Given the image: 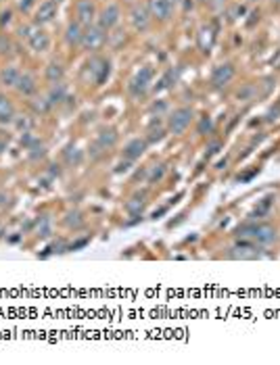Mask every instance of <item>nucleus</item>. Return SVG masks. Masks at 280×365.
<instances>
[{
  "instance_id": "f257e3e1",
  "label": "nucleus",
  "mask_w": 280,
  "mask_h": 365,
  "mask_svg": "<svg viewBox=\"0 0 280 365\" xmlns=\"http://www.w3.org/2000/svg\"><path fill=\"white\" fill-rule=\"evenodd\" d=\"M236 236H241V238H253L255 242L259 244H270V242H274L276 240V230L272 226H268V224H257V226H243L236 230Z\"/></svg>"
},
{
  "instance_id": "f03ea898",
  "label": "nucleus",
  "mask_w": 280,
  "mask_h": 365,
  "mask_svg": "<svg viewBox=\"0 0 280 365\" xmlns=\"http://www.w3.org/2000/svg\"><path fill=\"white\" fill-rule=\"evenodd\" d=\"M105 40H107V35H105V30L101 25H88V28L84 30V38H82V44L84 48L88 50H99Z\"/></svg>"
},
{
  "instance_id": "7ed1b4c3",
  "label": "nucleus",
  "mask_w": 280,
  "mask_h": 365,
  "mask_svg": "<svg viewBox=\"0 0 280 365\" xmlns=\"http://www.w3.org/2000/svg\"><path fill=\"white\" fill-rule=\"evenodd\" d=\"M153 82V69L151 67H142L138 71V73L132 77V82H130V92L134 96H140L148 90V86Z\"/></svg>"
},
{
  "instance_id": "20e7f679",
  "label": "nucleus",
  "mask_w": 280,
  "mask_h": 365,
  "mask_svg": "<svg viewBox=\"0 0 280 365\" xmlns=\"http://www.w3.org/2000/svg\"><path fill=\"white\" fill-rule=\"evenodd\" d=\"M192 119V111L190 109H178V111H174L172 113V117L168 121V126H170V132L172 133H182L186 128H188V123Z\"/></svg>"
},
{
  "instance_id": "39448f33",
  "label": "nucleus",
  "mask_w": 280,
  "mask_h": 365,
  "mask_svg": "<svg viewBox=\"0 0 280 365\" xmlns=\"http://www.w3.org/2000/svg\"><path fill=\"white\" fill-rule=\"evenodd\" d=\"M88 69L92 71V77L99 86L105 84V79L111 73V65H109V61H105V59H92L88 63Z\"/></svg>"
},
{
  "instance_id": "423d86ee",
  "label": "nucleus",
  "mask_w": 280,
  "mask_h": 365,
  "mask_svg": "<svg viewBox=\"0 0 280 365\" xmlns=\"http://www.w3.org/2000/svg\"><path fill=\"white\" fill-rule=\"evenodd\" d=\"M148 11L157 19L165 21L174 11V0H148Z\"/></svg>"
},
{
  "instance_id": "0eeeda50",
  "label": "nucleus",
  "mask_w": 280,
  "mask_h": 365,
  "mask_svg": "<svg viewBox=\"0 0 280 365\" xmlns=\"http://www.w3.org/2000/svg\"><path fill=\"white\" fill-rule=\"evenodd\" d=\"M234 77V67L230 63H224V65H217L211 73V84L215 88H222L226 84H230V79Z\"/></svg>"
},
{
  "instance_id": "6e6552de",
  "label": "nucleus",
  "mask_w": 280,
  "mask_h": 365,
  "mask_svg": "<svg viewBox=\"0 0 280 365\" xmlns=\"http://www.w3.org/2000/svg\"><path fill=\"white\" fill-rule=\"evenodd\" d=\"M151 11H148L146 6H140V4H136L134 8H132V13H130V19H132V25L138 30V32H144L148 25H151Z\"/></svg>"
},
{
  "instance_id": "1a4fd4ad",
  "label": "nucleus",
  "mask_w": 280,
  "mask_h": 365,
  "mask_svg": "<svg viewBox=\"0 0 280 365\" xmlns=\"http://www.w3.org/2000/svg\"><path fill=\"white\" fill-rule=\"evenodd\" d=\"M77 23H82V25H86V28H88V25L92 23V19H94V2L92 0H80V2H77Z\"/></svg>"
},
{
  "instance_id": "9d476101",
  "label": "nucleus",
  "mask_w": 280,
  "mask_h": 365,
  "mask_svg": "<svg viewBox=\"0 0 280 365\" xmlns=\"http://www.w3.org/2000/svg\"><path fill=\"white\" fill-rule=\"evenodd\" d=\"M28 44L32 46V50H36V52H44V50H48V46H50V38H48V33L46 32H42V30H34L32 32V35L28 38Z\"/></svg>"
},
{
  "instance_id": "9b49d317",
  "label": "nucleus",
  "mask_w": 280,
  "mask_h": 365,
  "mask_svg": "<svg viewBox=\"0 0 280 365\" xmlns=\"http://www.w3.org/2000/svg\"><path fill=\"white\" fill-rule=\"evenodd\" d=\"M117 21H119V8H117L115 4H109V6L101 13V17H99V25H101L105 32L111 30L113 25H117Z\"/></svg>"
},
{
  "instance_id": "f8f14e48",
  "label": "nucleus",
  "mask_w": 280,
  "mask_h": 365,
  "mask_svg": "<svg viewBox=\"0 0 280 365\" xmlns=\"http://www.w3.org/2000/svg\"><path fill=\"white\" fill-rule=\"evenodd\" d=\"M57 15V2L55 0H44V2H40L38 11H36V21L38 23H48L55 19Z\"/></svg>"
},
{
  "instance_id": "ddd939ff",
  "label": "nucleus",
  "mask_w": 280,
  "mask_h": 365,
  "mask_svg": "<svg viewBox=\"0 0 280 365\" xmlns=\"http://www.w3.org/2000/svg\"><path fill=\"white\" fill-rule=\"evenodd\" d=\"M17 92L23 94V96H32L34 92H36V79H34L30 73H21L19 79H17Z\"/></svg>"
},
{
  "instance_id": "4468645a",
  "label": "nucleus",
  "mask_w": 280,
  "mask_h": 365,
  "mask_svg": "<svg viewBox=\"0 0 280 365\" xmlns=\"http://www.w3.org/2000/svg\"><path fill=\"white\" fill-rule=\"evenodd\" d=\"M213 40H215V32L211 25H205V28H201L199 32V48L203 52H209L213 46Z\"/></svg>"
},
{
  "instance_id": "2eb2a0df",
  "label": "nucleus",
  "mask_w": 280,
  "mask_h": 365,
  "mask_svg": "<svg viewBox=\"0 0 280 365\" xmlns=\"http://www.w3.org/2000/svg\"><path fill=\"white\" fill-rule=\"evenodd\" d=\"M144 150H146V142L140 140V138H136V140H132V142H130V144L126 146L124 155H126V159H130V161H134V159H140V157L144 155Z\"/></svg>"
},
{
  "instance_id": "dca6fc26",
  "label": "nucleus",
  "mask_w": 280,
  "mask_h": 365,
  "mask_svg": "<svg viewBox=\"0 0 280 365\" xmlns=\"http://www.w3.org/2000/svg\"><path fill=\"white\" fill-rule=\"evenodd\" d=\"M232 257H241V259H255V257H259V251L253 244H249V242H241V244H236L232 248Z\"/></svg>"
},
{
  "instance_id": "f3484780",
  "label": "nucleus",
  "mask_w": 280,
  "mask_h": 365,
  "mask_svg": "<svg viewBox=\"0 0 280 365\" xmlns=\"http://www.w3.org/2000/svg\"><path fill=\"white\" fill-rule=\"evenodd\" d=\"M15 119V106L6 96L0 94V123H13Z\"/></svg>"
},
{
  "instance_id": "a211bd4d",
  "label": "nucleus",
  "mask_w": 280,
  "mask_h": 365,
  "mask_svg": "<svg viewBox=\"0 0 280 365\" xmlns=\"http://www.w3.org/2000/svg\"><path fill=\"white\" fill-rule=\"evenodd\" d=\"M19 75H21V71L17 69L15 65H11V67H4L2 71H0V84L2 86H8V88H15V84H17V79H19Z\"/></svg>"
},
{
  "instance_id": "6ab92c4d",
  "label": "nucleus",
  "mask_w": 280,
  "mask_h": 365,
  "mask_svg": "<svg viewBox=\"0 0 280 365\" xmlns=\"http://www.w3.org/2000/svg\"><path fill=\"white\" fill-rule=\"evenodd\" d=\"M65 38L69 44H82V38H84V30H82V23H71L67 28V33Z\"/></svg>"
},
{
  "instance_id": "aec40b11",
  "label": "nucleus",
  "mask_w": 280,
  "mask_h": 365,
  "mask_svg": "<svg viewBox=\"0 0 280 365\" xmlns=\"http://www.w3.org/2000/svg\"><path fill=\"white\" fill-rule=\"evenodd\" d=\"M115 140H117V133H115V130H101V133H99V148H109V146H113L115 144Z\"/></svg>"
},
{
  "instance_id": "412c9836",
  "label": "nucleus",
  "mask_w": 280,
  "mask_h": 365,
  "mask_svg": "<svg viewBox=\"0 0 280 365\" xmlns=\"http://www.w3.org/2000/svg\"><path fill=\"white\" fill-rule=\"evenodd\" d=\"M65 96H67V90H65V86L63 84H55L50 88V94H48V100L50 104H55V102H63L65 100Z\"/></svg>"
},
{
  "instance_id": "4be33fe9",
  "label": "nucleus",
  "mask_w": 280,
  "mask_h": 365,
  "mask_svg": "<svg viewBox=\"0 0 280 365\" xmlns=\"http://www.w3.org/2000/svg\"><path fill=\"white\" fill-rule=\"evenodd\" d=\"M46 79L52 84H59L61 79H63V67H61L59 63H50L46 67Z\"/></svg>"
},
{
  "instance_id": "5701e85b",
  "label": "nucleus",
  "mask_w": 280,
  "mask_h": 365,
  "mask_svg": "<svg viewBox=\"0 0 280 365\" xmlns=\"http://www.w3.org/2000/svg\"><path fill=\"white\" fill-rule=\"evenodd\" d=\"M176 82V73L174 71H168L161 79H159V84L155 86V92H163V90H168V88H172V84Z\"/></svg>"
},
{
  "instance_id": "b1692460",
  "label": "nucleus",
  "mask_w": 280,
  "mask_h": 365,
  "mask_svg": "<svg viewBox=\"0 0 280 365\" xmlns=\"http://www.w3.org/2000/svg\"><path fill=\"white\" fill-rule=\"evenodd\" d=\"M142 204H144V200H142V197H134L132 200H130L128 204H126V209L132 213V215H138L140 211H142Z\"/></svg>"
},
{
  "instance_id": "393cba45",
  "label": "nucleus",
  "mask_w": 280,
  "mask_h": 365,
  "mask_svg": "<svg viewBox=\"0 0 280 365\" xmlns=\"http://www.w3.org/2000/svg\"><path fill=\"white\" fill-rule=\"evenodd\" d=\"M65 224H67L69 228H80V226L84 224V219H82V215H80V213H67Z\"/></svg>"
},
{
  "instance_id": "a878e982",
  "label": "nucleus",
  "mask_w": 280,
  "mask_h": 365,
  "mask_svg": "<svg viewBox=\"0 0 280 365\" xmlns=\"http://www.w3.org/2000/svg\"><path fill=\"white\" fill-rule=\"evenodd\" d=\"M163 173H165V165H153L151 173H148V182H157V180H161Z\"/></svg>"
},
{
  "instance_id": "bb28decb",
  "label": "nucleus",
  "mask_w": 280,
  "mask_h": 365,
  "mask_svg": "<svg viewBox=\"0 0 280 365\" xmlns=\"http://www.w3.org/2000/svg\"><path fill=\"white\" fill-rule=\"evenodd\" d=\"M13 123L17 126V130H23V132H30V128H32V119L30 117H15Z\"/></svg>"
},
{
  "instance_id": "cd10ccee",
  "label": "nucleus",
  "mask_w": 280,
  "mask_h": 365,
  "mask_svg": "<svg viewBox=\"0 0 280 365\" xmlns=\"http://www.w3.org/2000/svg\"><path fill=\"white\" fill-rule=\"evenodd\" d=\"M50 109V100L48 99H38L36 102H34V111H38V113H46Z\"/></svg>"
},
{
  "instance_id": "c85d7f7f",
  "label": "nucleus",
  "mask_w": 280,
  "mask_h": 365,
  "mask_svg": "<svg viewBox=\"0 0 280 365\" xmlns=\"http://www.w3.org/2000/svg\"><path fill=\"white\" fill-rule=\"evenodd\" d=\"M211 130H213V123H211V119H209L207 115H205V117L201 119V123H199V133H209Z\"/></svg>"
},
{
  "instance_id": "c756f323",
  "label": "nucleus",
  "mask_w": 280,
  "mask_h": 365,
  "mask_svg": "<svg viewBox=\"0 0 280 365\" xmlns=\"http://www.w3.org/2000/svg\"><path fill=\"white\" fill-rule=\"evenodd\" d=\"M67 161L77 165V163L82 161V153H80V150H77V148H69V150H67Z\"/></svg>"
},
{
  "instance_id": "7c9ffc66",
  "label": "nucleus",
  "mask_w": 280,
  "mask_h": 365,
  "mask_svg": "<svg viewBox=\"0 0 280 365\" xmlns=\"http://www.w3.org/2000/svg\"><path fill=\"white\" fill-rule=\"evenodd\" d=\"M21 144H23V146H28V148H32L34 144H36V138L32 136V132H23V136H21Z\"/></svg>"
},
{
  "instance_id": "2f4dec72",
  "label": "nucleus",
  "mask_w": 280,
  "mask_h": 365,
  "mask_svg": "<svg viewBox=\"0 0 280 365\" xmlns=\"http://www.w3.org/2000/svg\"><path fill=\"white\" fill-rule=\"evenodd\" d=\"M30 157H32V159L44 157V146H42V144H38V142H36V144L32 146V153H30Z\"/></svg>"
},
{
  "instance_id": "473e14b6",
  "label": "nucleus",
  "mask_w": 280,
  "mask_h": 365,
  "mask_svg": "<svg viewBox=\"0 0 280 365\" xmlns=\"http://www.w3.org/2000/svg\"><path fill=\"white\" fill-rule=\"evenodd\" d=\"M34 30H36V28H34V25H21V28H19V35H21V38H25V40H28L30 35H32V32H34Z\"/></svg>"
},
{
  "instance_id": "72a5a7b5",
  "label": "nucleus",
  "mask_w": 280,
  "mask_h": 365,
  "mask_svg": "<svg viewBox=\"0 0 280 365\" xmlns=\"http://www.w3.org/2000/svg\"><path fill=\"white\" fill-rule=\"evenodd\" d=\"M163 138V130H151V136H148V142H157Z\"/></svg>"
},
{
  "instance_id": "f704fd0d",
  "label": "nucleus",
  "mask_w": 280,
  "mask_h": 365,
  "mask_svg": "<svg viewBox=\"0 0 280 365\" xmlns=\"http://www.w3.org/2000/svg\"><path fill=\"white\" fill-rule=\"evenodd\" d=\"M30 6H32V0H19V8L25 13V11H30Z\"/></svg>"
},
{
  "instance_id": "c9c22d12",
  "label": "nucleus",
  "mask_w": 280,
  "mask_h": 365,
  "mask_svg": "<svg viewBox=\"0 0 280 365\" xmlns=\"http://www.w3.org/2000/svg\"><path fill=\"white\" fill-rule=\"evenodd\" d=\"M8 21H11V13H8V11H4L2 15H0V23H2V25H6Z\"/></svg>"
},
{
  "instance_id": "e433bc0d",
  "label": "nucleus",
  "mask_w": 280,
  "mask_h": 365,
  "mask_svg": "<svg viewBox=\"0 0 280 365\" xmlns=\"http://www.w3.org/2000/svg\"><path fill=\"white\" fill-rule=\"evenodd\" d=\"M278 115H280V109L270 111V113H268V121H274V119H278Z\"/></svg>"
},
{
  "instance_id": "4c0bfd02",
  "label": "nucleus",
  "mask_w": 280,
  "mask_h": 365,
  "mask_svg": "<svg viewBox=\"0 0 280 365\" xmlns=\"http://www.w3.org/2000/svg\"><path fill=\"white\" fill-rule=\"evenodd\" d=\"M153 111H159V113H161V111H165V102H159V104L155 102V104H153Z\"/></svg>"
},
{
  "instance_id": "58836bf2",
  "label": "nucleus",
  "mask_w": 280,
  "mask_h": 365,
  "mask_svg": "<svg viewBox=\"0 0 280 365\" xmlns=\"http://www.w3.org/2000/svg\"><path fill=\"white\" fill-rule=\"evenodd\" d=\"M128 167H130V159H128L126 163H119V167H117V173H119V171H126Z\"/></svg>"
},
{
  "instance_id": "ea45409f",
  "label": "nucleus",
  "mask_w": 280,
  "mask_h": 365,
  "mask_svg": "<svg viewBox=\"0 0 280 365\" xmlns=\"http://www.w3.org/2000/svg\"><path fill=\"white\" fill-rule=\"evenodd\" d=\"M2 150H6V140L0 138V153H2Z\"/></svg>"
},
{
  "instance_id": "a19ab883",
  "label": "nucleus",
  "mask_w": 280,
  "mask_h": 365,
  "mask_svg": "<svg viewBox=\"0 0 280 365\" xmlns=\"http://www.w3.org/2000/svg\"><path fill=\"white\" fill-rule=\"evenodd\" d=\"M0 204H4V194H0Z\"/></svg>"
},
{
  "instance_id": "79ce46f5",
  "label": "nucleus",
  "mask_w": 280,
  "mask_h": 365,
  "mask_svg": "<svg viewBox=\"0 0 280 365\" xmlns=\"http://www.w3.org/2000/svg\"><path fill=\"white\" fill-rule=\"evenodd\" d=\"M272 2H274V4H280V0H272Z\"/></svg>"
},
{
  "instance_id": "37998d69",
  "label": "nucleus",
  "mask_w": 280,
  "mask_h": 365,
  "mask_svg": "<svg viewBox=\"0 0 280 365\" xmlns=\"http://www.w3.org/2000/svg\"><path fill=\"white\" fill-rule=\"evenodd\" d=\"M201 2H209V0H201Z\"/></svg>"
},
{
  "instance_id": "c03bdc74",
  "label": "nucleus",
  "mask_w": 280,
  "mask_h": 365,
  "mask_svg": "<svg viewBox=\"0 0 280 365\" xmlns=\"http://www.w3.org/2000/svg\"><path fill=\"white\" fill-rule=\"evenodd\" d=\"M57 2H59V0H57Z\"/></svg>"
}]
</instances>
